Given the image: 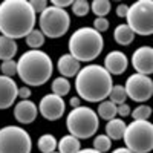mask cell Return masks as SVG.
Returning a JSON list of instances; mask_svg holds the SVG:
<instances>
[{"label": "cell", "instance_id": "cell-10", "mask_svg": "<svg viewBox=\"0 0 153 153\" xmlns=\"http://www.w3.org/2000/svg\"><path fill=\"white\" fill-rule=\"evenodd\" d=\"M127 97L135 103H146L153 97V80L143 74H132L126 81Z\"/></svg>", "mask_w": 153, "mask_h": 153}, {"label": "cell", "instance_id": "cell-2", "mask_svg": "<svg viewBox=\"0 0 153 153\" xmlns=\"http://www.w3.org/2000/svg\"><path fill=\"white\" fill-rule=\"evenodd\" d=\"M112 87V75L101 65H87L75 76L76 95L89 103H101L109 98Z\"/></svg>", "mask_w": 153, "mask_h": 153}, {"label": "cell", "instance_id": "cell-20", "mask_svg": "<svg viewBox=\"0 0 153 153\" xmlns=\"http://www.w3.org/2000/svg\"><path fill=\"white\" fill-rule=\"evenodd\" d=\"M58 152L60 153H78L81 150L80 139L72 135H65L58 141Z\"/></svg>", "mask_w": 153, "mask_h": 153}, {"label": "cell", "instance_id": "cell-28", "mask_svg": "<svg viewBox=\"0 0 153 153\" xmlns=\"http://www.w3.org/2000/svg\"><path fill=\"white\" fill-rule=\"evenodd\" d=\"M152 113H153V110H152L150 106H147V104H139L138 107H135V109L132 110L130 117H132L135 121H146V120H149V118L152 117Z\"/></svg>", "mask_w": 153, "mask_h": 153}, {"label": "cell", "instance_id": "cell-3", "mask_svg": "<svg viewBox=\"0 0 153 153\" xmlns=\"http://www.w3.org/2000/svg\"><path fill=\"white\" fill-rule=\"evenodd\" d=\"M54 72V63L42 49L26 51L17 60V75L25 86H43Z\"/></svg>", "mask_w": 153, "mask_h": 153}, {"label": "cell", "instance_id": "cell-26", "mask_svg": "<svg viewBox=\"0 0 153 153\" xmlns=\"http://www.w3.org/2000/svg\"><path fill=\"white\" fill-rule=\"evenodd\" d=\"M126 98H127V92H126V87L121 86V84H115L112 87V91L109 94V100L112 103H115L117 106L126 103Z\"/></svg>", "mask_w": 153, "mask_h": 153}, {"label": "cell", "instance_id": "cell-24", "mask_svg": "<svg viewBox=\"0 0 153 153\" xmlns=\"http://www.w3.org/2000/svg\"><path fill=\"white\" fill-rule=\"evenodd\" d=\"M45 35H43V32L40 31V28L38 29H32L29 34H28V37L25 38V42H26V45L31 48V49H40L43 45H45Z\"/></svg>", "mask_w": 153, "mask_h": 153}, {"label": "cell", "instance_id": "cell-23", "mask_svg": "<svg viewBox=\"0 0 153 153\" xmlns=\"http://www.w3.org/2000/svg\"><path fill=\"white\" fill-rule=\"evenodd\" d=\"M51 89H52L54 95H58V97L63 98L65 95H68L71 92V83H69L68 78H65V76H57V78H54Z\"/></svg>", "mask_w": 153, "mask_h": 153}, {"label": "cell", "instance_id": "cell-1", "mask_svg": "<svg viewBox=\"0 0 153 153\" xmlns=\"http://www.w3.org/2000/svg\"><path fill=\"white\" fill-rule=\"evenodd\" d=\"M37 23V14L29 0H3L0 3V32L17 40L26 38Z\"/></svg>", "mask_w": 153, "mask_h": 153}, {"label": "cell", "instance_id": "cell-13", "mask_svg": "<svg viewBox=\"0 0 153 153\" xmlns=\"http://www.w3.org/2000/svg\"><path fill=\"white\" fill-rule=\"evenodd\" d=\"M19 97V87L9 76L0 75V110H5L16 103Z\"/></svg>", "mask_w": 153, "mask_h": 153}, {"label": "cell", "instance_id": "cell-8", "mask_svg": "<svg viewBox=\"0 0 153 153\" xmlns=\"http://www.w3.org/2000/svg\"><path fill=\"white\" fill-rule=\"evenodd\" d=\"M127 25L138 35L153 34V0H138L129 6Z\"/></svg>", "mask_w": 153, "mask_h": 153}, {"label": "cell", "instance_id": "cell-29", "mask_svg": "<svg viewBox=\"0 0 153 153\" xmlns=\"http://www.w3.org/2000/svg\"><path fill=\"white\" fill-rule=\"evenodd\" d=\"M71 8H72V12L76 17H84V16L89 14V11H91V5H89V2H86V0H75Z\"/></svg>", "mask_w": 153, "mask_h": 153}, {"label": "cell", "instance_id": "cell-38", "mask_svg": "<svg viewBox=\"0 0 153 153\" xmlns=\"http://www.w3.org/2000/svg\"><path fill=\"white\" fill-rule=\"evenodd\" d=\"M112 153H133V152H130L127 147H118V149H115Z\"/></svg>", "mask_w": 153, "mask_h": 153}, {"label": "cell", "instance_id": "cell-17", "mask_svg": "<svg viewBox=\"0 0 153 153\" xmlns=\"http://www.w3.org/2000/svg\"><path fill=\"white\" fill-rule=\"evenodd\" d=\"M126 123L124 120L121 118H113L110 121H107L106 124V135L112 139V141H120V139L124 138V133H126Z\"/></svg>", "mask_w": 153, "mask_h": 153}, {"label": "cell", "instance_id": "cell-33", "mask_svg": "<svg viewBox=\"0 0 153 153\" xmlns=\"http://www.w3.org/2000/svg\"><path fill=\"white\" fill-rule=\"evenodd\" d=\"M118 115L121 118H126V117H129V115L132 113V110H130V106L127 104V103H123V104H120L118 106Z\"/></svg>", "mask_w": 153, "mask_h": 153}, {"label": "cell", "instance_id": "cell-40", "mask_svg": "<svg viewBox=\"0 0 153 153\" xmlns=\"http://www.w3.org/2000/svg\"><path fill=\"white\" fill-rule=\"evenodd\" d=\"M54 153H60V152H54Z\"/></svg>", "mask_w": 153, "mask_h": 153}, {"label": "cell", "instance_id": "cell-6", "mask_svg": "<svg viewBox=\"0 0 153 153\" xmlns=\"http://www.w3.org/2000/svg\"><path fill=\"white\" fill-rule=\"evenodd\" d=\"M124 144L133 153H150L153 150V124L146 121H132L127 124Z\"/></svg>", "mask_w": 153, "mask_h": 153}, {"label": "cell", "instance_id": "cell-25", "mask_svg": "<svg viewBox=\"0 0 153 153\" xmlns=\"http://www.w3.org/2000/svg\"><path fill=\"white\" fill-rule=\"evenodd\" d=\"M112 9V5L109 0H94L91 3V11L97 17H106Z\"/></svg>", "mask_w": 153, "mask_h": 153}, {"label": "cell", "instance_id": "cell-11", "mask_svg": "<svg viewBox=\"0 0 153 153\" xmlns=\"http://www.w3.org/2000/svg\"><path fill=\"white\" fill-rule=\"evenodd\" d=\"M65 109H66L65 100L58 95H54V94L45 95L40 100V104H38V112L48 121L60 120L65 115Z\"/></svg>", "mask_w": 153, "mask_h": 153}, {"label": "cell", "instance_id": "cell-22", "mask_svg": "<svg viewBox=\"0 0 153 153\" xmlns=\"http://www.w3.org/2000/svg\"><path fill=\"white\" fill-rule=\"evenodd\" d=\"M37 146H38V150H40L42 153H54L55 149L58 147V141L55 139L54 135L45 133V135H42L40 138H38Z\"/></svg>", "mask_w": 153, "mask_h": 153}, {"label": "cell", "instance_id": "cell-32", "mask_svg": "<svg viewBox=\"0 0 153 153\" xmlns=\"http://www.w3.org/2000/svg\"><path fill=\"white\" fill-rule=\"evenodd\" d=\"M29 3H31L32 9L35 11V14H42V12L48 8L46 0H29Z\"/></svg>", "mask_w": 153, "mask_h": 153}, {"label": "cell", "instance_id": "cell-5", "mask_svg": "<svg viewBox=\"0 0 153 153\" xmlns=\"http://www.w3.org/2000/svg\"><path fill=\"white\" fill-rule=\"evenodd\" d=\"M66 127L69 135L78 139L92 138L100 127V118L94 109L80 106L72 109L66 117Z\"/></svg>", "mask_w": 153, "mask_h": 153}, {"label": "cell", "instance_id": "cell-27", "mask_svg": "<svg viewBox=\"0 0 153 153\" xmlns=\"http://www.w3.org/2000/svg\"><path fill=\"white\" fill-rule=\"evenodd\" d=\"M112 147V139L106 135V133H101V135H97L95 139H94V149L100 153H106L109 152Z\"/></svg>", "mask_w": 153, "mask_h": 153}, {"label": "cell", "instance_id": "cell-21", "mask_svg": "<svg viewBox=\"0 0 153 153\" xmlns=\"http://www.w3.org/2000/svg\"><path fill=\"white\" fill-rule=\"evenodd\" d=\"M118 106L112 103L110 100H104V101H101V103L98 104V109H97V115H98V118L101 120H106V121H110L113 118H117V115H118Z\"/></svg>", "mask_w": 153, "mask_h": 153}, {"label": "cell", "instance_id": "cell-7", "mask_svg": "<svg viewBox=\"0 0 153 153\" xmlns=\"http://www.w3.org/2000/svg\"><path fill=\"white\" fill-rule=\"evenodd\" d=\"M38 23H40V31L45 37L60 38L69 31L71 16L66 9H60L51 5L40 14Z\"/></svg>", "mask_w": 153, "mask_h": 153}, {"label": "cell", "instance_id": "cell-16", "mask_svg": "<svg viewBox=\"0 0 153 153\" xmlns=\"http://www.w3.org/2000/svg\"><path fill=\"white\" fill-rule=\"evenodd\" d=\"M57 69L61 74V76L72 78V76L78 75V72L81 71V66H80V61L75 60L71 54H63L57 61Z\"/></svg>", "mask_w": 153, "mask_h": 153}, {"label": "cell", "instance_id": "cell-39", "mask_svg": "<svg viewBox=\"0 0 153 153\" xmlns=\"http://www.w3.org/2000/svg\"><path fill=\"white\" fill-rule=\"evenodd\" d=\"M78 153H100V152H97L95 149H81Z\"/></svg>", "mask_w": 153, "mask_h": 153}, {"label": "cell", "instance_id": "cell-37", "mask_svg": "<svg viewBox=\"0 0 153 153\" xmlns=\"http://www.w3.org/2000/svg\"><path fill=\"white\" fill-rule=\"evenodd\" d=\"M80 103H81V98L80 97H72L71 98V101H69V104H71V107L72 109H75V107H80Z\"/></svg>", "mask_w": 153, "mask_h": 153}, {"label": "cell", "instance_id": "cell-15", "mask_svg": "<svg viewBox=\"0 0 153 153\" xmlns=\"http://www.w3.org/2000/svg\"><path fill=\"white\" fill-rule=\"evenodd\" d=\"M38 115V106L31 100H22L14 107V118L20 124H31Z\"/></svg>", "mask_w": 153, "mask_h": 153}, {"label": "cell", "instance_id": "cell-34", "mask_svg": "<svg viewBox=\"0 0 153 153\" xmlns=\"http://www.w3.org/2000/svg\"><path fill=\"white\" fill-rule=\"evenodd\" d=\"M127 12H129V5H126V3H120L117 6V16L120 19H124L127 17Z\"/></svg>", "mask_w": 153, "mask_h": 153}, {"label": "cell", "instance_id": "cell-9", "mask_svg": "<svg viewBox=\"0 0 153 153\" xmlns=\"http://www.w3.org/2000/svg\"><path fill=\"white\" fill-rule=\"evenodd\" d=\"M31 135L19 126H5L0 129V153H31Z\"/></svg>", "mask_w": 153, "mask_h": 153}, {"label": "cell", "instance_id": "cell-35", "mask_svg": "<svg viewBox=\"0 0 153 153\" xmlns=\"http://www.w3.org/2000/svg\"><path fill=\"white\" fill-rule=\"evenodd\" d=\"M72 0H52V6H57L60 9H65L68 6H72Z\"/></svg>", "mask_w": 153, "mask_h": 153}, {"label": "cell", "instance_id": "cell-18", "mask_svg": "<svg viewBox=\"0 0 153 153\" xmlns=\"http://www.w3.org/2000/svg\"><path fill=\"white\" fill-rule=\"evenodd\" d=\"M135 35H136V34L130 29V26H129L127 23L118 25V26L115 28V31H113L115 42H117L118 45H121V46H129L130 43H133Z\"/></svg>", "mask_w": 153, "mask_h": 153}, {"label": "cell", "instance_id": "cell-31", "mask_svg": "<svg viewBox=\"0 0 153 153\" xmlns=\"http://www.w3.org/2000/svg\"><path fill=\"white\" fill-rule=\"evenodd\" d=\"M109 20L106 19V17H97L95 20H94V29L97 31V32H106L107 29H109Z\"/></svg>", "mask_w": 153, "mask_h": 153}, {"label": "cell", "instance_id": "cell-4", "mask_svg": "<svg viewBox=\"0 0 153 153\" xmlns=\"http://www.w3.org/2000/svg\"><path fill=\"white\" fill-rule=\"evenodd\" d=\"M69 54L80 63L94 61L104 49V38L91 26L78 28L69 38Z\"/></svg>", "mask_w": 153, "mask_h": 153}, {"label": "cell", "instance_id": "cell-14", "mask_svg": "<svg viewBox=\"0 0 153 153\" xmlns=\"http://www.w3.org/2000/svg\"><path fill=\"white\" fill-rule=\"evenodd\" d=\"M103 66L110 75H123L129 66V58L123 51H110L104 58Z\"/></svg>", "mask_w": 153, "mask_h": 153}, {"label": "cell", "instance_id": "cell-12", "mask_svg": "<svg viewBox=\"0 0 153 153\" xmlns=\"http://www.w3.org/2000/svg\"><path fill=\"white\" fill-rule=\"evenodd\" d=\"M132 66L136 74L150 76L153 74V48L141 46L135 49V52L132 54Z\"/></svg>", "mask_w": 153, "mask_h": 153}, {"label": "cell", "instance_id": "cell-36", "mask_svg": "<svg viewBox=\"0 0 153 153\" xmlns=\"http://www.w3.org/2000/svg\"><path fill=\"white\" fill-rule=\"evenodd\" d=\"M31 95H32V94H31V89H29L28 86H22V87H19V97H20L22 100H29Z\"/></svg>", "mask_w": 153, "mask_h": 153}, {"label": "cell", "instance_id": "cell-19", "mask_svg": "<svg viewBox=\"0 0 153 153\" xmlns=\"http://www.w3.org/2000/svg\"><path fill=\"white\" fill-rule=\"evenodd\" d=\"M17 43L12 38H8L5 35H0V60L8 61L12 60L17 54Z\"/></svg>", "mask_w": 153, "mask_h": 153}, {"label": "cell", "instance_id": "cell-30", "mask_svg": "<svg viewBox=\"0 0 153 153\" xmlns=\"http://www.w3.org/2000/svg\"><path fill=\"white\" fill-rule=\"evenodd\" d=\"M0 71H2V75L12 78V76L17 74V61H14V60L2 61V65H0Z\"/></svg>", "mask_w": 153, "mask_h": 153}]
</instances>
